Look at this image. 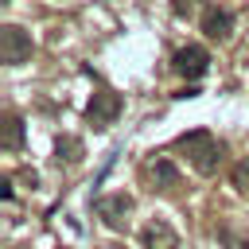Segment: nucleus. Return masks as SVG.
Masks as SVG:
<instances>
[{"instance_id": "obj_7", "label": "nucleus", "mask_w": 249, "mask_h": 249, "mask_svg": "<svg viewBox=\"0 0 249 249\" xmlns=\"http://www.w3.org/2000/svg\"><path fill=\"white\" fill-rule=\"evenodd\" d=\"M202 31H206V39H230L233 35V12L230 8H206V16H202Z\"/></svg>"}, {"instance_id": "obj_10", "label": "nucleus", "mask_w": 249, "mask_h": 249, "mask_svg": "<svg viewBox=\"0 0 249 249\" xmlns=\"http://www.w3.org/2000/svg\"><path fill=\"white\" fill-rule=\"evenodd\" d=\"M54 152H58V163H62V160H66V163H78V160H82V140H78V136H58Z\"/></svg>"}, {"instance_id": "obj_11", "label": "nucleus", "mask_w": 249, "mask_h": 249, "mask_svg": "<svg viewBox=\"0 0 249 249\" xmlns=\"http://www.w3.org/2000/svg\"><path fill=\"white\" fill-rule=\"evenodd\" d=\"M233 187H237L241 195H249V160H241V163L233 167Z\"/></svg>"}, {"instance_id": "obj_8", "label": "nucleus", "mask_w": 249, "mask_h": 249, "mask_svg": "<svg viewBox=\"0 0 249 249\" xmlns=\"http://www.w3.org/2000/svg\"><path fill=\"white\" fill-rule=\"evenodd\" d=\"M0 148L4 152H19L23 148V121L16 113H4L0 117Z\"/></svg>"}, {"instance_id": "obj_4", "label": "nucleus", "mask_w": 249, "mask_h": 249, "mask_svg": "<svg viewBox=\"0 0 249 249\" xmlns=\"http://www.w3.org/2000/svg\"><path fill=\"white\" fill-rule=\"evenodd\" d=\"M128 214H132V198H128L124 191L97 198V218H101L109 230H124V226H128Z\"/></svg>"}, {"instance_id": "obj_3", "label": "nucleus", "mask_w": 249, "mask_h": 249, "mask_svg": "<svg viewBox=\"0 0 249 249\" xmlns=\"http://www.w3.org/2000/svg\"><path fill=\"white\" fill-rule=\"evenodd\" d=\"M121 109H124L121 93H113V89H97V93L89 97V105H86V121H89L93 128H109V124L121 117Z\"/></svg>"}, {"instance_id": "obj_5", "label": "nucleus", "mask_w": 249, "mask_h": 249, "mask_svg": "<svg viewBox=\"0 0 249 249\" xmlns=\"http://www.w3.org/2000/svg\"><path fill=\"white\" fill-rule=\"evenodd\" d=\"M171 66H175V74H183V78H202L206 74V66H210V54H206V47H198V43H187V47H179L175 51V58H171Z\"/></svg>"}, {"instance_id": "obj_2", "label": "nucleus", "mask_w": 249, "mask_h": 249, "mask_svg": "<svg viewBox=\"0 0 249 249\" xmlns=\"http://www.w3.org/2000/svg\"><path fill=\"white\" fill-rule=\"evenodd\" d=\"M31 58V35L16 23H4L0 27V62L4 66H19Z\"/></svg>"}, {"instance_id": "obj_9", "label": "nucleus", "mask_w": 249, "mask_h": 249, "mask_svg": "<svg viewBox=\"0 0 249 249\" xmlns=\"http://www.w3.org/2000/svg\"><path fill=\"white\" fill-rule=\"evenodd\" d=\"M152 183H156V191L171 195V191L179 187V167H175L171 160H156V163H152Z\"/></svg>"}, {"instance_id": "obj_6", "label": "nucleus", "mask_w": 249, "mask_h": 249, "mask_svg": "<svg viewBox=\"0 0 249 249\" xmlns=\"http://www.w3.org/2000/svg\"><path fill=\"white\" fill-rule=\"evenodd\" d=\"M140 241H144V249H179V233H175L163 218H152V222L140 230Z\"/></svg>"}, {"instance_id": "obj_12", "label": "nucleus", "mask_w": 249, "mask_h": 249, "mask_svg": "<svg viewBox=\"0 0 249 249\" xmlns=\"http://www.w3.org/2000/svg\"><path fill=\"white\" fill-rule=\"evenodd\" d=\"M198 4H202V0H171V12H175V16H191Z\"/></svg>"}, {"instance_id": "obj_1", "label": "nucleus", "mask_w": 249, "mask_h": 249, "mask_svg": "<svg viewBox=\"0 0 249 249\" xmlns=\"http://www.w3.org/2000/svg\"><path fill=\"white\" fill-rule=\"evenodd\" d=\"M175 148L191 156V163H195V171H198V175H214V171H218V163H222V156H226V148L218 144V136H214V132H206V128L183 132V136L175 140Z\"/></svg>"}]
</instances>
